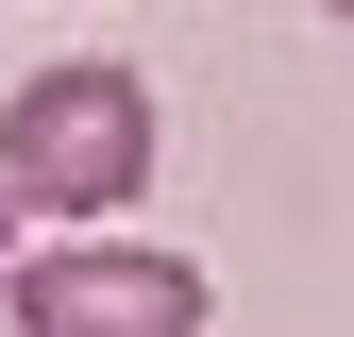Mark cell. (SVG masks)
Instances as JSON below:
<instances>
[{
  "label": "cell",
  "mask_w": 354,
  "mask_h": 337,
  "mask_svg": "<svg viewBox=\"0 0 354 337\" xmlns=\"http://www.w3.org/2000/svg\"><path fill=\"white\" fill-rule=\"evenodd\" d=\"M152 186V84L136 68H34L17 102H0V202L17 220H118V202Z\"/></svg>",
  "instance_id": "cell-1"
},
{
  "label": "cell",
  "mask_w": 354,
  "mask_h": 337,
  "mask_svg": "<svg viewBox=\"0 0 354 337\" xmlns=\"http://www.w3.org/2000/svg\"><path fill=\"white\" fill-rule=\"evenodd\" d=\"M0 320L17 337H203V270L152 253V236H118V220H84V236L0 270Z\"/></svg>",
  "instance_id": "cell-2"
},
{
  "label": "cell",
  "mask_w": 354,
  "mask_h": 337,
  "mask_svg": "<svg viewBox=\"0 0 354 337\" xmlns=\"http://www.w3.org/2000/svg\"><path fill=\"white\" fill-rule=\"evenodd\" d=\"M0 270H17V202H0Z\"/></svg>",
  "instance_id": "cell-3"
},
{
  "label": "cell",
  "mask_w": 354,
  "mask_h": 337,
  "mask_svg": "<svg viewBox=\"0 0 354 337\" xmlns=\"http://www.w3.org/2000/svg\"><path fill=\"white\" fill-rule=\"evenodd\" d=\"M321 17H354V0H321Z\"/></svg>",
  "instance_id": "cell-4"
}]
</instances>
